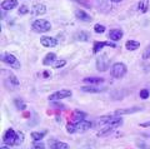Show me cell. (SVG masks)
Instances as JSON below:
<instances>
[{
    "label": "cell",
    "instance_id": "1",
    "mask_svg": "<svg viewBox=\"0 0 150 149\" xmlns=\"http://www.w3.org/2000/svg\"><path fill=\"white\" fill-rule=\"evenodd\" d=\"M121 124H123V119L119 118V117H114L106 125L101 127V129L99 130V132H98V136H99V137H104V136H106V134L111 133L114 129H116L118 127H120Z\"/></svg>",
    "mask_w": 150,
    "mask_h": 149
},
{
    "label": "cell",
    "instance_id": "35",
    "mask_svg": "<svg viewBox=\"0 0 150 149\" xmlns=\"http://www.w3.org/2000/svg\"><path fill=\"white\" fill-rule=\"evenodd\" d=\"M150 58V46H148L143 53V59H149Z\"/></svg>",
    "mask_w": 150,
    "mask_h": 149
},
{
    "label": "cell",
    "instance_id": "30",
    "mask_svg": "<svg viewBox=\"0 0 150 149\" xmlns=\"http://www.w3.org/2000/svg\"><path fill=\"white\" fill-rule=\"evenodd\" d=\"M9 80L13 83V85H14V87H18V85H19V80L16 79V77L14 75V74H11V73L9 74Z\"/></svg>",
    "mask_w": 150,
    "mask_h": 149
},
{
    "label": "cell",
    "instance_id": "12",
    "mask_svg": "<svg viewBox=\"0 0 150 149\" xmlns=\"http://www.w3.org/2000/svg\"><path fill=\"white\" fill-rule=\"evenodd\" d=\"M142 108L140 106H133V108H126V109H118L115 110V115H124V114H133L137 113V111H140Z\"/></svg>",
    "mask_w": 150,
    "mask_h": 149
},
{
    "label": "cell",
    "instance_id": "40",
    "mask_svg": "<svg viewBox=\"0 0 150 149\" xmlns=\"http://www.w3.org/2000/svg\"><path fill=\"white\" fill-rule=\"evenodd\" d=\"M111 1H114V3H120L121 0H111Z\"/></svg>",
    "mask_w": 150,
    "mask_h": 149
},
{
    "label": "cell",
    "instance_id": "31",
    "mask_svg": "<svg viewBox=\"0 0 150 149\" xmlns=\"http://www.w3.org/2000/svg\"><path fill=\"white\" fill-rule=\"evenodd\" d=\"M139 95H140V98H142V99H148L149 95H150V93H149L148 89H143V90H140Z\"/></svg>",
    "mask_w": 150,
    "mask_h": 149
},
{
    "label": "cell",
    "instance_id": "16",
    "mask_svg": "<svg viewBox=\"0 0 150 149\" xmlns=\"http://www.w3.org/2000/svg\"><path fill=\"white\" fill-rule=\"evenodd\" d=\"M84 83L90 84V85H99V84H101V83H104V79L100 78V77H90V78L84 79Z\"/></svg>",
    "mask_w": 150,
    "mask_h": 149
},
{
    "label": "cell",
    "instance_id": "14",
    "mask_svg": "<svg viewBox=\"0 0 150 149\" xmlns=\"http://www.w3.org/2000/svg\"><path fill=\"white\" fill-rule=\"evenodd\" d=\"M109 39L112 40V41H118L120 40L121 38H123V31H121L120 29H111L109 31Z\"/></svg>",
    "mask_w": 150,
    "mask_h": 149
},
{
    "label": "cell",
    "instance_id": "20",
    "mask_svg": "<svg viewBox=\"0 0 150 149\" xmlns=\"http://www.w3.org/2000/svg\"><path fill=\"white\" fill-rule=\"evenodd\" d=\"M139 46H140V43H139V41H135V40H128L125 43V48L128 50H130V52L139 49Z\"/></svg>",
    "mask_w": 150,
    "mask_h": 149
},
{
    "label": "cell",
    "instance_id": "34",
    "mask_svg": "<svg viewBox=\"0 0 150 149\" xmlns=\"http://www.w3.org/2000/svg\"><path fill=\"white\" fill-rule=\"evenodd\" d=\"M24 140V134L19 132L18 133V138H16V143H15V145H20V143Z\"/></svg>",
    "mask_w": 150,
    "mask_h": 149
},
{
    "label": "cell",
    "instance_id": "8",
    "mask_svg": "<svg viewBox=\"0 0 150 149\" xmlns=\"http://www.w3.org/2000/svg\"><path fill=\"white\" fill-rule=\"evenodd\" d=\"M93 123L91 122H86V120H81L79 123H75V133H84L86 130L91 129Z\"/></svg>",
    "mask_w": 150,
    "mask_h": 149
},
{
    "label": "cell",
    "instance_id": "39",
    "mask_svg": "<svg viewBox=\"0 0 150 149\" xmlns=\"http://www.w3.org/2000/svg\"><path fill=\"white\" fill-rule=\"evenodd\" d=\"M0 149H9V148H8V145H3V147L0 148Z\"/></svg>",
    "mask_w": 150,
    "mask_h": 149
},
{
    "label": "cell",
    "instance_id": "18",
    "mask_svg": "<svg viewBox=\"0 0 150 149\" xmlns=\"http://www.w3.org/2000/svg\"><path fill=\"white\" fill-rule=\"evenodd\" d=\"M55 59H56V55L54 53H49L45 55V58L43 60V64L46 65V67H49V65H53L55 63Z\"/></svg>",
    "mask_w": 150,
    "mask_h": 149
},
{
    "label": "cell",
    "instance_id": "11",
    "mask_svg": "<svg viewBox=\"0 0 150 149\" xmlns=\"http://www.w3.org/2000/svg\"><path fill=\"white\" fill-rule=\"evenodd\" d=\"M30 13L33 15H44L46 13V6L44 4H35V5H33Z\"/></svg>",
    "mask_w": 150,
    "mask_h": 149
},
{
    "label": "cell",
    "instance_id": "38",
    "mask_svg": "<svg viewBox=\"0 0 150 149\" xmlns=\"http://www.w3.org/2000/svg\"><path fill=\"white\" fill-rule=\"evenodd\" d=\"M43 74H44V75H43V77H44V78H49V77H50V74H49V73H48V72H44V73H43Z\"/></svg>",
    "mask_w": 150,
    "mask_h": 149
},
{
    "label": "cell",
    "instance_id": "7",
    "mask_svg": "<svg viewBox=\"0 0 150 149\" xmlns=\"http://www.w3.org/2000/svg\"><path fill=\"white\" fill-rule=\"evenodd\" d=\"M71 96V90H68V89H63V90H58L53 93L51 95H49V101H58V100H62L65 99V98H69Z\"/></svg>",
    "mask_w": 150,
    "mask_h": 149
},
{
    "label": "cell",
    "instance_id": "9",
    "mask_svg": "<svg viewBox=\"0 0 150 149\" xmlns=\"http://www.w3.org/2000/svg\"><path fill=\"white\" fill-rule=\"evenodd\" d=\"M40 43L45 48H54V46L58 45V40L55 38H51V36H41Z\"/></svg>",
    "mask_w": 150,
    "mask_h": 149
},
{
    "label": "cell",
    "instance_id": "17",
    "mask_svg": "<svg viewBox=\"0 0 150 149\" xmlns=\"http://www.w3.org/2000/svg\"><path fill=\"white\" fill-rule=\"evenodd\" d=\"M86 113L85 111H81V110H74V114H73V120L74 123H79L81 120H85L86 118Z\"/></svg>",
    "mask_w": 150,
    "mask_h": 149
},
{
    "label": "cell",
    "instance_id": "6",
    "mask_svg": "<svg viewBox=\"0 0 150 149\" xmlns=\"http://www.w3.org/2000/svg\"><path fill=\"white\" fill-rule=\"evenodd\" d=\"M16 138H18V133L14 132V129H8L5 134H4L3 137V142L4 144H6V145H15L16 143Z\"/></svg>",
    "mask_w": 150,
    "mask_h": 149
},
{
    "label": "cell",
    "instance_id": "19",
    "mask_svg": "<svg viewBox=\"0 0 150 149\" xmlns=\"http://www.w3.org/2000/svg\"><path fill=\"white\" fill-rule=\"evenodd\" d=\"M81 90L85 93H100L103 90V88H99L96 85H84L81 88Z\"/></svg>",
    "mask_w": 150,
    "mask_h": 149
},
{
    "label": "cell",
    "instance_id": "10",
    "mask_svg": "<svg viewBox=\"0 0 150 149\" xmlns=\"http://www.w3.org/2000/svg\"><path fill=\"white\" fill-rule=\"evenodd\" d=\"M104 46H111V48H115L116 45L114 43H109V41H95V43H94V46H93V53L94 54L99 53Z\"/></svg>",
    "mask_w": 150,
    "mask_h": 149
},
{
    "label": "cell",
    "instance_id": "37",
    "mask_svg": "<svg viewBox=\"0 0 150 149\" xmlns=\"http://www.w3.org/2000/svg\"><path fill=\"white\" fill-rule=\"evenodd\" d=\"M139 125H140V127H143V128H146V127H150V122H145V123H140Z\"/></svg>",
    "mask_w": 150,
    "mask_h": 149
},
{
    "label": "cell",
    "instance_id": "27",
    "mask_svg": "<svg viewBox=\"0 0 150 149\" xmlns=\"http://www.w3.org/2000/svg\"><path fill=\"white\" fill-rule=\"evenodd\" d=\"M94 31L98 33V34H101V33L105 31V26L101 25V24H95L94 25Z\"/></svg>",
    "mask_w": 150,
    "mask_h": 149
},
{
    "label": "cell",
    "instance_id": "29",
    "mask_svg": "<svg viewBox=\"0 0 150 149\" xmlns=\"http://www.w3.org/2000/svg\"><path fill=\"white\" fill-rule=\"evenodd\" d=\"M67 132L68 133H70V134H73V133H75V123H68L67 124Z\"/></svg>",
    "mask_w": 150,
    "mask_h": 149
},
{
    "label": "cell",
    "instance_id": "32",
    "mask_svg": "<svg viewBox=\"0 0 150 149\" xmlns=\"http://www.w3.org/2000/svg\"><path fill=\"white\" fill-rule=\"evenodd\" d=\"M26 13H29V8L26 5H21L19 8V15H25Z\"/></svg>",
    "mask_w": 150,
    "mask_h": 149
},
{
    "label": "cell",
    "instance_id": "13",
    "mask_svg": "<svg viewBox=\"0 0 150 149\" xmlns=\"http://www.w3.org/2000/svg\"><path fill=\"white\" fill-rule=\"evenodd\" d=\"M18 6L16 0H4L1 1V9L3 10H13Z\"/></svg>",
    "mask_w": 150,
    "mask_h": 149
},
{
    "label": "cell",
    "instance_id": "26",
    "mask_svg": "<svg viewBox=\"0 0 150 149\" xmlns=\"http://www.w3.org/2000/svg\"><path fill=\"white\" fill-rule=\"evenodd\" d=\"M15 105H16V108L19 109V110H25L26 109V104L24 103L23 100H20V99H15Z\"/></svg>",
    "mask_w": 150,
    "mask_h": 149
},
{
    "label": "cell",
    "instance_id": "3",
    "mask_svg": "<svg viewBox=\"0 0 150 149\" xmlns=\"http://www.w3.org/2000/svg\"><path fill=\"white\" fill-rule=\"evenodd\" d=\"M0 59H1L3 63L10 65V67L14 68V69H19V68H20V62H19V60L15 58V55H13V54L3 53L1 55H0Z\"/></svg>",
    "mask_w": 150,
    "mask_h": 149
},
{
    "label": "cell",
    "instance_id": "5",
    "mask_svg": "<svg viewBox=\"0 0 150 149\" xmlns=\"http://www.w3.org/2000/svg\"><path fill=\"white\" fill-rule=\"evenodd\" d=\"M109 67H110V60L106 54L99 55L96 58V69L99 72H106L109 69Z\"/></svg>",
    "mask_w": 150,
    "mask_h": 149
},
{
    "label": "cell",
    "instance_id": "15",
    "mask_svg": "<svg viewBox=\"0 0 150 149\" xmlns=\"http://www.w3.org/2000/svg\"><path fill=\"white\" fill-rule=\"evenodd\" d=\"M75 16H76L79 20H81V21H91V16L89 15L88 13L81 10V9H78V10H75Z\"/></svg>",
    "mask_w": 150,
    "mask_h": 149
},
{
    "label": "cell",
    "instance_id": "21",
    "mask_svg": "<svg viewBox=\"0 0 150 149\" xmlns=\"http://www.w3.org/2000/svg\"><path fill=\"white\" fill-rule=\"evenodd\" d=\"M112 118H114V117H111V115H105V117H101L99 119H96V124L98 125H101V127H104V125H106Z\"/></svg>",
    "mask_w": 150,
    "mask_h": 149
},
{
    "label": "cell",
    "instance_id": "22",
    "mask_svg": "<svg viewBox=\"0 0 150 149\" xmlns=\"http://www.w3.org/2000/svg\"><path fill=\"white\" fill-rule=\"evenodd\" d=\"M75 38H76L78 40H80V41H86V40H89L90 36H89V34L86 31H80V33H78Z\"/></svg>",
    "mask_w": 150,
    "mask_h": 149
},
{
    "label": "cell",
    "instance_id": "24",
    "mask_svg": "<svg viewBox=\"0 0 150 149\" xmlns=\"http://www.w3.org/2000/svg\"><path fill=\"white\" fill-rule=\"evenodd\" d=\"M53 149H69L68 143H64V142H55Z\"/></svg>",
    "mask_w": 150,
    "mask_h": 149
},
{
    "label": "cell",
    "instance_id": "25",
    "mask_svg": "<svg viewBox=\"0 0 150 149\" xmlns=\"http://www.w3.org/2000/svg\"><path fill=\"white\" fill-rule=\"evenodd\" d=\"M31 138H33V140L39 142V140H41V139L44 138V133H40V132H33V133H31Z\"/></svg>",
    "mask_w": 150,
    "mask_h": 149
},
{
    "label": "cell",
    "instance_id": "28",
    "mask_svg": "<svg viewBox=\"0 0 150 149\" xmlns=\"http://www.w3.org/2000/svg\"><path fill=\"white\" fill-rule=\"evenodd\" d=\"M65 64H67V62H65V60H55V63L53 64V68H55V69L63 68Z\"/></svg>",
    "mask_w": 150,
    "mask_h": 149
},
{
    "label": "cell",
    "instance_id": "23",
    "mask_svg": "<svg viewBox=\"0 0 150 149\" xmlns=\"http://www.w3.org/2000/svg\"><path fill=\"white\" fill-rule=\"evenodd\" d=\"M148 5H149V1L148 0H140L139 1V10L142 11V13H145L148 10Z\"/></svg>",
    "mask_w": 150,
    "mask_h": 149
},
{
    "label": "cell",
    "instance_id": "4",
    "mask_svg": "<svg viewBox=\"0 0 150 149\" xmlns=\"http://www.w3.org/2000/svg\"><path fill=\"white\" fill-rule=\"evenodd\" d=\"M110 72L114 78H118V79L123 78L126 74V65L124 63H115V64H112Z\"/></svg>",
    "mask_w": 150,
    "mask_h": 149
},
{
    "label": "cell",
    "instance_id": "33",
    "mask_svg": "<svg viewBox=\"0 0 150 149\" xmlns=\"http://www.w3.org/2000/svg\"><path fill=\"white\" fill-rule=\"evenodd\" d=\"M33 149H45V144L41 143L40 140L39 142H35L33 144Z\"/></svg>",
    "mask_w": 150,
    "mask_h": 149
},
{
    "label": "cell",
    "instance_id": "2",
    "mask_svg": "<svg viewBox=\"0 0 150 149\" xmlns=\"http://www.w3.org/2000/svg\"><path fill=\"white\" fill-rule=\"evenodd\" d=\"M31 28H33V30L36 33H46L51 29V25H50V23L45 19H36L35 21H33Z\"/></svg>",
    "mask_w": 150,
    "mask_h": 149
},
{
    "label": "cell",
    "instance_id": "36",
    "mask_svg": "<svg viewBox=\"0 0 150 149\" xmlns=\"http://www.w3.org/2000/svg\"><path fill=\"white\" fill-rule=\"evenodd\" d=\"M55 108H60V109H64V104H62V103H54L53 104Z\"/></svg>",
    "mask_w": 150,
    "mask_h": 149
}]
</instances>
